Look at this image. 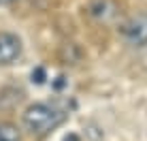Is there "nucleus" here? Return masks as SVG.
Returning a JSON list of instances; mask_svg holds the SVG:
<instances>
[{
  "mask_svg": "<svg viewBox=\"0 0 147 141\" xmlns=\"http://www.w3.org/2000/svg\"><path fill=\"white\" fill-rule=\"evenodd\" d=\"M0 141H22V128L11 120H0Z\"/></svg>",
  "mask_w": 147,
  "mask_h": 141,
  "instance_id": "nucleus-4",
  "label": "nucleus"
},
{
  "mask_svg": "<svg viewBox=\"0 0 147 141\" xmlns=\"http://www.w3.org/2000/svg\"><path fill=\"white\" fill-rule=\"evenodd\" d=\"M22 39L13 32H0V66L15 64L22 58Z\"/></svg>",
  "mask_w": 147,
  "mask_h": 141,
  "instance_id": "nucleus-3",
  "label": "nucleus"
},
{
  "mask_svg": "<svg viewBox=\"0 0 147 141\" xmlns=\"http://www.w3.org/2000/svg\"><path fill=\"white\" fill-rule=\"evenodd\" d=\"M62 141H81V139H79V135H75V133H68V135H66V137H64Z\"/></svg>",
  "mask_w": 147,
  "mask_h": 141,
  "instance_id": "nucleus-6",
  "label": "nucleus"
},
{
  "mask_svg": "<svg viewBox=\"0 0 147 141\" xmlns=\"http://www.w3.org/2000/svg\"><path fill=\"white\" fill-rule=\"evenodd\" d=\"M22 120H24V126H26L28 133L36 135V137H43V135L55 130L58 126H62L66 122V113L62 109L53 107V105L34 103L24 111Z\"/></svg>",
  "mask_w": 147,
  "mask_h": 141,
  "instance_id": "nucleus-1",
  "label": "nucleus"
},
{
  "mask_svg": "<svg viewBox=\"0 0 147 141\" xmlns=\"http://www.w3.org/2000/svg\"><path fill=\"white\" fill-rule=\"evenodd\" d=\"M121 34H124L128 45H132V47H145L147 45V13L130 15L121 24Z\"/></svg>",
  "mask_w": 147,
  "mask_h": 141,
  "instance_id": "nucleus-2",
  "label": "nucleus"
},
{
  "mask_svg": "<svg viewBox=\"0 0 147 141\" xmlns=\"http://www.w3.org/2000/svg\"><path fill=\"white\" fill-rule=\"evenodd\" d=\"M36 77V83H40L43 81V77H45V70L43 68H36V73H32V79Z\"/></svg>",
  "mask_w": 147,
  "mask_h": 141,
  "instance_id": "nucleus-5",
  "label": "nucleus"
},
{
  "mask_svg": "<svg viewBox=\"0 0 147 141\" xmlns=\"http://www.w3.org/2000/svg\"><path fill=\"white\" fill-rule=\"evenodd\" d=\"M15 2H19V0H0V4H15Z\"/></svg>",
  "mask_w": 147,
  "mask_h": 141,
  "instance_id": "nucleus-7",
  "label": "nucleus"
}]
</instances>
